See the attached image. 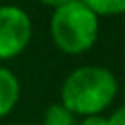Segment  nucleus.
Masks as SVG:
<instances>
[{
	"instance_id": "nucleus-1",
	"label": "nucleus",
	"mask_w": 125,
	"mask_h": 125,
	"mask_svg": "<svg viewBox=\"0 0 125 125\" xmlns=\"http://www.w3.org/2000/svg\"><path fill=\"white\" fill-rule=\"evenodd\" d=\"M119 92L113 70L102 64H82L66 74L61 84V104L76 117L104 115Z\"/></svg>"
},
{
	"instance_id": "nucleus-2",
	"label": "nucleus",
	"mask_w": 125,
	"mask_h": 125,
	"mask_svg": "<svg viewBox=\"0 0 125 125\" xmlns=\"http://www.w3.org/2000/svg\"><path fill=\"white\" fill-rule=\"evenodd\" d=\"M49 33L53 45L64 55L88 53L100 35V18L84 6L80 0L55 8L49 21Z\"/></svg>"
},
{
	"instance_id": "nucleus-3",
	"label": "nucleus",
	"mask_w": 125,
	"mask_h": 125,
	"mask_svg": "<svg viewBox=\"0 0 125 125\" xmlns=\"http://www.w3.org/2000/svg\"><path fill=\"white\" fill-rule=\"evenodd\" d=\"M33 39V21L31 16L16 6H0V61H12L20 57Z\"/></svg>"
},
{
	"instance_id": "nucleus-4",
	"label": "nucleus",
	"mask_w": 125,
	"mask_h": 125,
	"mask_svg": "<svg viewBox=\"0 0 125 125\" xmlns=\"http://www.w3.org/2000/svg\"><path fill=\"white\" fill-rule=\"evenodd\" d=\"M21 96V84L14 70L8 66H0V119L8 117Z\"/></svg>"
},
{
	"instance_id": "nucleus-5",
	"label": "nucleus",
	"mask_w": 125,
	"mask_h": 125,
	"mask_svg": "<svg viewBox=\"0 0 125 125\" xmlns=\"http://www.w3.org/2000/svg\"><path fill=\"white\" fill-rule=\"evenodd\" d=\"M41 125H78V117L70 113L61 102H57L45 109Z\"/></svg>"
},
{
	"instance_id": "nucleus-6",
	"label": "nucleus",
	"mask_w": 125,
	"mask_h": 125,
	"mask_svg": "<svg viewBox=\"0 0 125 125\" xmlns=\"http://www.w3.org/2000/svg\"><path fill=\"white\" fill-rule=\"evenodd\" d=\"M98 18H113L125 14V0H80Z\"/></svg>"
},
{
	"instance_id": "nucleus-7",
	"label": "nucleus",
	"mask_w": 125,
	"mask_h": 125,
	"mask_svg": "<svg viewBox=\"0 0 125 125\" xmlns=\"http://www.w3.org/2000/svg\"><path fill=\"white\" fill-rule=\"evenodd\" d=\"M107 125H125V104L115 107L107 115Z\"/></svg>"
},
{
	"instance_id": "nucleus-8",
	"label": "nucleus",
	"mask_w": 125,
	"mask_h": 125,
	"mask_svg": "<svg viewBox=\"0 0 125 125\" xmlns=\"http://www.w3.org/2000/svg\"><path fill=\"white\" fill-rule=\"evenodd\" d=\"M78 125H107V115H88V117H78Z\"/></svg>"
},
{
	"instance_id": "nucleus-9",
	"label": "nucleus",
	"mask_w": 125,
	"mask_h": 125,
	"mask_svg": "<svg viewBox=\"0 0 125 125\" xmlns=\"http://www.w3.org/2000/svg\"><path fill=\"white\" fill-rule=\"evenodd\" d=\"M43 6H47V8H51V10H55V8H61V6H64V4H68L70 0H39Z\"/></svg>"
}]
</instances>
